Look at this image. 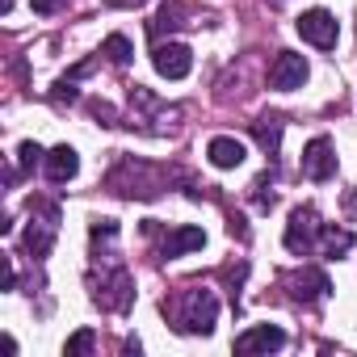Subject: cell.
Instances as JSON below:
<instances>
[{"label":"cell","instance_id":"9","mask_svg":"<svg viewBox=\"0 0 357 357\" xmlns=\"http://www.w3.org/2000/svg\"><path fill=\"white\" fill-rule=\"evenodd\" d=\"M43 164H47V181H51V185H68L72 176L80 172V155H76V147H72V143L51 147Z\"/></svg>","mask_w":357,"mask_h":357},{"label":"cell","instance_id":"5","mask_svg":"<svg viewBox=\"0 0 357 357\" xmlns=\"http://www.w3.org/2000/svg\"><path fill=\"white\" fill-rule=\"evenodd\" d=\"M303 176L307 181H328V176H336V151L324 135H315L303 147Z\"/></svg>","mask_w":357,"mask_h":357},{"label":"cell","instance_id":"18","mask_svg":"<svg viewBox=\"0 0 357 357\" xmlns=\"http://www.w3.org/2000/svg\"><path fill=\"white\" fill-rule=\"evenodd\" d=\"M30 5H34V13H43V17H51V13H59V9L68 5V0H30Z\"/></svg>","mask_w":357,"mask_h":357},{"label":"cell","instance_id":"10","mask_svg":"<svg viewBox=\"0 0 357 357\" xmlns=\"http://www.w3.org/2000/svg\"><path fill=\"white\" fill-rule=\"evenodd\" d=\"M198 248H206V231L202 227H172L164 236V244H160V257L172 261V257H185V252H198Z\"/></svg>","mask_w":357,"mask_h":357},{"label":"cell","instance_id":"11","mask_svg":"<svg viewBox=\"0 0 357 357\" xmlns=\"http://www.w3.org/2000/svg\"><path fill=\"white\" fill-rule=\"evenodd\" d=\"M206 155H211L215 168H240L244 155H248V147H244L240 139H231V135H215V139L206 143Z\"/></svg>","mask_w":357,"mask_h":357},{"label":"cell","instance_id":"6","mask_svg":"<svg viewBox=\"0 0 357 357\" xmlns=\"http://www.w3.org/2000/svg\"><path fill=\"white\" fill-rule=\"evenodd\" d=\"M303 80H307V59L294 51H282L269 68V84L278 93H294V89H303Z\"/></svg>","mask_w":357,"mask_h":357},{"label":"cell","instance_id":"13","mask_svg":"<svg viewBox=\"0 0 357 357\" xmlns=\"http://www.w3.org/2000/svg\"><path fill=\"white\" fill-rule=\"evenodd\" d=\"M319 248H324V257H340V252L353 248V231H344V227H324V231H319Z\"/></svg>","mask_w":357,"mask_h":357},{"label":"cell","instance_id":"14","mask_svg":"<svg viewBox=\"0 0 357 357\" xmlns=\"http://www.w3.org/2000/svg\"><path fill=\"white\" fill-rule=\"evenodd\" d=\"M252 135H257V143L265 151H278V143H282V118H257L252 122Z\"/></svg>","mask_w":357,"mask_h":357},{"label":"cell","instance_id":"7","mask_svg":"<svg viewBox=\"0 0 357 357\" xmlns=\"http://www.w3.org/2000/svg\"><path fill=\"white\" fill-rule=\"evenodd\" d=\"M282 344H286V332L273 328V324H257V328H248V332L236 336V353H244V357H252V353H278Z\"/></svg>","mask_w":357,"mask_h":357},{"label":"cell","instance_id":"17","mask_svg":"<svg viewBox=\"0 0 357 357\" xmlns=\"http://www.w3.org/2000/svg\"><path fill=\"white\" fill-rule=\"evenodd\" d=\"M17 155H22V168H34V164H38V160H47V155H43V147H38V143H22V147H17Z\"/></svg>","mask_w":357,"mask_h":357},{"label":"cell","instance_id":"16","mask_svg":"<svg viewBox=\"0 0 357 357\" xmlns=\"http://www.w3.org/2000/svg\"><path fill=\"white\" fill-rule=\"evenodd\" d=\"M93 340H97V336H93L89 328H80V332H76V336H72V340L63 344V353H68V357H84V353L93 349Z\"/></svg>","mask_w":357,"mask_h":357},{"label":"cell","instance_id":"15","mask_svg":"<svg viewBox=\"0 0 357 357\" xmlns=\"http://www.w3.org/2000/svg\"><path fill=\"white\" fill-rule=\"evenodd\" d=\"M101 55H105L109 63H118V68H126L135 51H130V38H126V34H109V38L101 43Z\"/></svg>","mask_w":357,"mask_h":357},{"label":"cell","instance_id":"4","mask_svg":"<svg viewBox=\"0 0 357 357\" xmlns=\"http://www.w3.org/2000/svg\"><path fill=\"white\" fill-rule=\"evenodd\" d=\"M151 63H155V72H160L164 80H185L190 68H194V51H190L185 43H155Z\"/></svg>","mask_w":357,"mask_h":357},{"label":"cell","instance_id":"8","mask_svg":"<svg viewBox=\"0 0 357 357\" xmlns=\"http://www.w3.org/2000/svg\"><path fill=\"white\" fill-rule=\"evenodd\" d=\"M286 290H290L294 303H319V298H328L332 282H328L319 269H298V273L286 278Z\"/></svg>","mask_w":357,"mask_h":357},{"label":"cell","instance_id":"3","mask_svg":"<svg viewBox=\"0 0 357 357\" xmlns=\"http://www.w3.org/2000/svg\"><path fill=\"white\" fill-rule=\"evenodd\" d=\"M294 30H298V38H303V43H311V47H319V51L336 47V38H340L336 17H332L328 9H307V13L294 22Z\"/></svg>","mask_w":357,"mask_h":357},{"label":"cell","instance_id":"19","mask_svg":"<svg viewBox=\"0 0 357 357\" xmlns=\"http://www.w3.org/2000/svg\"><path fill=\"white\" fill-rule=\"evenodd\" d=\"M109 9H135V5H143V0H105Z\"/></svg>","mask_w":357,"mask_h":357},{"label":"cell","instance_id":"2","mask_svg":"<svg viewBox=\"0 0 357 357\" xmlns=\"http://www.w3.org/2000/svg\"><path fill=\"white\" fill-rule=\"evenodd\" d=\"M319 231H324L319 215H315L311 206H294V211H290V223H286V248L307 257V252L319 244Z\"/></svg>","mask_w":357,"mask_h":357},{"label":"cell","instance_id":"1","mask_svg":"<svg viewBox=\"0 0 357 357\" xmlns=\"http://www.w3.org/2000/svg\"><path fill=\"white\" fill-rule=\"evenodd\" d=\"M172 311V319H176V328L181 332H190V336H211L215 332V319H219V298L211 294V290H181L176 294V303L168 307Z\"/></svg>","mask_w":357,"mask_h":357},{"label":"cell","instance_id":"12","mask_svg":"<svg viewBox=\"0 0 357 357\" xmlns=\"http://www.w3.org/2000/svg\"><path fill=\"white\" fill-rule=\"evenodd\" d=\"M51 244H55V215H51L47 223H30V231H26V252L47 257V252H51Z\"/></svg>","mask_w":357,"mask_h":357}]
</instances>
